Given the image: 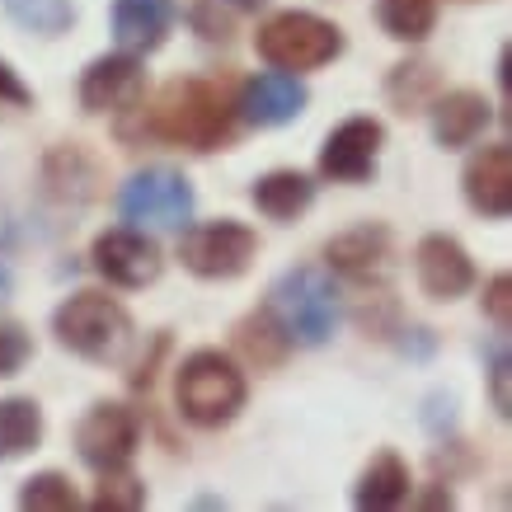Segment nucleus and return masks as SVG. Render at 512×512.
<instances>
[{
    "mask_svg": "<svg viewBox=\"0 0 512 512\" xmlns=\"http://www.w3.org/2000/svg\"><path fill=\"white\" fill-rule=\"evenodd\" d=\"M90 259H94V268L109 282H118V287H151V282L160 278V268H165L160 245L141 231H104L94 240Z\"/></svg>",
    "mask_w": 512,
    "mask_h": 512,
    "instance_id": "9b49d317",
    "label": "nucleus"
},
{
    "mask_svg": "<svg viewBox=\"0 0 512 512\" xmlns=\"http://www.w3.org/2000/svg\"><path fill=\"white\" fill-rule=\"evenodd\" d=\"M52 334L62 348L90 362H118L132 343V315L104 292H76L66 296L52 315Z\"/></svg>",
    "mask_w": 512,
    "mask_h": 512,
    "instance_id": "20e7f679",
    "label": "nucleus"
},
{
    "mask_svg": "<svg viewBox=\"0 0 512 512\" xmlns=\"http://www.w3.org/2000/svg\"><path fill=\"white\" fill-rule=\"evenodd\" d=\"M466 202L484 221H503L512 212V151L508 146H484L475 151L461 174Z\"/></svg>",
    "mask_w": 512,
    "mask_h": 512,
    "instance_id": "4468645a",
    "label": "nucleus"
},
{
    "mask_svg": "<svg viewBox=\"0 0 512 512\" xmlns=\"http://www.w3.org/2000/svg\"><path fill=\"white\" fill-rule=\"evenodd\" d=\"M5 15L15 19L19 29L43 33V38H57L76 24V5L71 0H0Z\"/></svg>",
    "mask_w": 512,
    "mask_h": 512,
    "instance_id": "5701e85b",
    "label": "nucleus"
},
{
    "mask_svg": "<svg viewBox=\"0 0 512 512\" xmlns=\"http://www.w3.org/2000/svg\"><path fill=\"white\" fill-rule=\"evenodd\" d=\"M489 381H494V409H498V419H508V348L503 343H494V353H489Z\"/></svg>",
    "mask_w": 512,
    "mask_h": 512,
    "instance_id": "7c9ffc66",
    "label": "nucleus"
},
{
    "mask_svg": "<svg viewBox=\"0 0 512 512\" xmlns=\"http://www.w3.org/2000/svg\"><path fill=\"white\" fill-rule=\"evenodd\" d=\"M19 508H29V512H76L80 494L62 470H43V475L24 480V489H19Z\"/></svg>",
    "mask_w": 512,
    "mask_h": 512,
    "instance_id": "b1692460",
    "label": "nucleus"
},
{
    "mask_svg": "<svg viewBox=\"0 0 512 512\" xmlns=\"http://www.w3.org/2000/svg\"><path fill=\"white\" fill-rule=\"evenodd\" d=\"M428 118H433L437 146H442V151H461V146H470L484 127L494 123V109H489V99L475 90H451L428 104Z\"/></svg>",
    "mask_w": 512,
    "mask_h": 512,
    "instance_id": "dca6fc26",
    "label": "nucleus"
},
{
    "mask_svg": "<svg viewBox=\"0 0 512 512\" xmlns=\"http://www.w3.org/2000/svg\"><path fill=\"white\" fill-rule=\"evenodd\" d=\"M33 353V339L29 329L19 325V320H0V376H15Z\"/></svg>",
    "mask_w": 512,
    "mask_h": 512,
    "instance_id": "cd10ccee",
    "label": "nucleus"
},
{
    "mask_svg": "<svg viewBox=\"0 0 512 512\" xmlns=\"http://www.w3.org/2000/svg\"><path fill=\"white\" fill-rule=\"evenodd\" d=\"M118 212L137 226H151V231H184L188 217H193V184L179 170H165V165L141 170L118 193Z\"/></svg>",
    "mask_w": 512,
    "mask_h": 512,
    "instance_id": "0eeeda50",
    "label": "nucleus"
},
{
    "mask_svg": "<svg viewBox=\"0 0 512 512\" xmlns=\"http://www.w3.org/2000/svg\"><path fill=\"white\" fill-rule=\"evenodd\" d=\"M249 198L268 221H296L315 202V184L301 170H273L264 179H254Z\"/></svg>",
    "mask_w": 512,
    "mask_h": 512,
    "instance_id": "a211bd4d",
    "label": "nucleus"
},
{
    "mask_svg": "<svg viewBox=\"0 0 512 512\" xmlns=\"http://www.w3.org/2000/svg\"><path fill=\"white\" fill-rule=\"evenodd\" d=\"M508 306H512V278L508 273H494V278L484 282V311H489V320L498 329H508Z\"/></svg>",
    "mask_w": 512,
    "mask_h": 512,
    "instance_id": "c756f323",
    "label": "nucleus"
},
{
    "mask_svg": "<svg viewBox=\"0 0 512 512\" xmlns=\"http://www.w3.org/2000/svg\"><path fill=\"white\" fill-rule=\"evenodd\" d=\"M423 508H451V494H442V489H433V494L423 498Z\"/></svg>",
    "mask_w": 512,
    "mask_h": 512,
    "instance_id": "2f4dec72",
    "label": "nucleus"
},
{
    "mask_svg": "<svg viewBox=\"0 0 512 512\" xmlns=\"http://www.w3.org/2000/svg\"><path fill=\"white\" fill-rule=\"evenodd\" d=\"M170 0H113V38L123 52H156L170 33Z\"/></svg>",
    "mask_w": 512,
    "mask_h": 512,
    "instance_id": "f3484780",
    "label": "nucleus"
},
{
    "mask_svg": "<svg viewBox=\"0 0 512 512\" xmlns=\"http://www.w3.org/2000/svg\"><path fill=\"white\" fill-rule=\"evenodd\" d=\"M437 90V76H433V66L428 62H404L390 71L386 80V94H390V104L400 113H414L428 104V94Z\"/></svg>",
    "mask_w": 512,
    "mask_h": 512,
    "instance_id": "a878e982",
    "label": "nucleus"
},
{
    "mask_svg": "<svg viewBox=\"0 0 512 512\" xmlns=\"http://www.w3.org/2000/svg\"><path fill=\"white\" fill-rule=\"evenodd\" d=\"M137 437H141V423L137 414L127 409V404H94L90 414L80 419L76 428V451L80 461L90 470H123L132 461V451H137Z\"/></svg>",
    "mask_w": 512,
    "mask_h": 512,
    "instance_id": "6e6552de",
    "label": "nucleus"
},
{
    "mask_svg": "<svg viewBox=\"0 0 512 512\" xmlns=\"http://www.w3.org/2000/svg\"><path fill=\"white\" fill-rule=\"evenodd\" d=\"M264 0H198L193 5V29L207 38V43H226L235 29V19L254 15Z\"/></svg>",
    "mask_w": 512,
    "mask_h": 512,
    "instance_id": "393cba45",
    "label": "nucleus"
},
{
    "mask_svg": "<svg viewBox=\"0 0 512 512\" xmlns=\"http://www.w3.org/2000/svg\"><path fill=\"white\" fill-rule=\"evenodd\" d=\"M146 503V484L137 475H127L123 470H104V484H99V494L90 498L94 512H137Z\"/></svg>",
    "mask_w": 512,
    "mask_h": 512,
    "instance_id": "bb28decb",
    "label": "nucleus"
},
{
    "mask_svg": "<svg viewBox=\"0 0 512 512\" xmlns=\"http://www.w3.org/2000/svg\"><path fill=\"white\" fill-rule=\"evenodd\" d=\"M254 47L278 71H320L343 52V33L339 24H329L311 10H282L268 24H259Z\"/></svg>",
    "mask_w": 512,
    "mask_h": 512,
    "instance_id": "39448f33",
    "label": "nucleus"
},
{
    "mask_svg": "<svg viewBox=\"0 0 512 512\" xmlns=\"http://www.w3.org/2000/svg\"><path fill=\"white\" fill-rule=\"evenodd\" d=\"M381 141H386V127L376 118H348L320 146V174L334 184H367L376 174Z\"/></svg>",
    "mask_w": 512,
    "mask_h": 512,
    "instance_id": "9d476101",
    "label": "nucleus"
},
{
    "mask_svg": "<svg viewBox=\"0 0 512 512\" xmlns=\"http://www.w3.org/2000/svg\"><path fill=\"white\" fill-rule=\"evenodd\" d=\"M43 442V409L29 395L0 400V461H15Z\"/></svg>",
    "mask_w": 512,
    "mask_h": 512,
    "instance_id": "412c9836",
    "label": "nucleus"
},
{
    "mask_svg": "<svg viewBox=\"0 0 512 512\" xmlns=\"http://www.w3.org/2000/svg\"><path fill=\"white\" fill-rule=\"evenodd\" d=\"M325 259L334 273L353 282H381L390 273V231L386 226H353L325 245Z\"/></svg>",
    "mask_w": 512,
    "mask_h": 512,
    "instance_id": "2eb2a0df",
    "label": "nucleus"
},
{
    "mask_svg": "<svg viewBox=\"0 0 512 512\" xmlns=\"http://www.w3.org/2000/svg\"><path fill=\"white\" fill-rule=\"evenodd\" d=\"M235 348H240L254 367H278L282 357L292 353V339H287V329L278 325V315L264 306V311L245 315V320L235 325Z\"/></svg>",
    "mask_w": 512,
    "mask_h": 512,
    "instance_id": "aec40b11",
    "label": "nucleus"
},
{
    "mask_svg": "<svg viewBox=\"0 0 512 512\" xmlns=\"http://www.w3.org/2000/svg\"><path fill=\"white\" fill-rule=\"evenodd\" d=\"M414 268H419V287L433 301H456L475 287V264L456 235H423L414 249Z\"/></svg>",
    "mask_w": 512,
    "mask_h": 512,
    "instance_id": "f8f14e48",
    "label": "nucleus"
},
{
    "mask_svg": "<svg viewBox=\"0 0 512 512\" xmlns=\"http://www.w3.org/2000/svg\"><path fill=\"white\" fill-rule=\"evenodd\" d=\"M151 132L170 146L188 151H217L231 137V104L212 80H174L151 109Z\"/></svg>",
    "mask_w": 512,
    "mask_h": 512,
    "instance_id": "f257e3e1",
    "label": "nucleus"
},
{
    "mask_svg": "<svg viewBox=\"0 0 512 512\" xmlns=\"http://www.w3.org/2000/svg\"><path fill=\"white\" fill-rule=\"evenodd\" d=\"M146 94V71L137 52H109L94 57L80 76V109L85 113H127Z\"/></svg>",
    "mask_w": 512,
    "mask_h": 512,
    "instance_id": "1a4fd4ad",
    "label": "nucleus"
},
{
    "mask_svg": "<svg viewBox=\"0 0 512 512\" xmlns=\"http://www.w3.org/2000/svg\"><path fill=\"white\" fill-rule=\"evenodd\" d=\"M404 498H409V466H404L395 451H381L372 466L362 470V480L353 489V503L357 508L386 512V508H400Z\"/></svg>",
    "mask_w": 512,
    "mask_h": 512,
    "instance_id": "6ab92c4d",
    "label": "nucleus"
},
{
    "mask_svg": "<svg viewBox=\"0 0 512 512\" xmlns=\"http://www.w3.org/2000/svg\"><path fill=\"white\" fill-rule=\"evenodd\" d=\"M268 311L278 315V325L287 329V339L301 343V348H320L339 334V292H334V278L325 268L301 264L292 273H282L268 292Z\"/></svg>",
    "mask_w": 512,
    "mask_h": 512,
    "instance_id": "7ed1b4c3",
    "label": "nucleus"
},
{
    "mask_svg": "<svg viewBox=\"0 0 512 512\" xmlns=\"http://www.w3.org/2000/svg\"><path fill=\"white\" fill-rule=\"evenodd\" d=\"M245 372L235 367L221 348H198L184 357L179 381H174V400L193 428H226V423L245 409Z\"/></svg>",
    "mask_w": 512,
    "mask_h": 512,
    "instance_id": "f03ea898",
    "label": "nucleus"
},
{
    "mask_svg": "<svg viewBox=\"0 0 512 512\" xmlns=\"http://www.w3.org/2000/svg\"><path fill=\"white\" fill-rule=\"evenodd\" d=\"M259 254V235L249 231L245 221H202V226H188L184 240H179V259L193 278L202 282H226L240 278Z\"/></svg>",
    "mask_w": 512,
    "mask_h": 512,
    "instance_id": "423d86ee",
    "label": "nucleus"
},
{
    "mask_svg": "<svg viewBox=\"0 0 512 512\" xmlns=\"http://www.w3.org/2000/svg\"><path fill=\"white\" fill-rule=\"evenodd\" d=\"M24 109H33V90L0 62V118H15V113H24Z\"/></svg>",
    "mask_w": 512,
    "mask_h": 512,
    "instance_id": "c85d7f7f",
    "label": "nucleus"
},
{
    "mask_svg": "<svg viewBox=\"0 0 512 512\" xmlns=\"http://www.w3.org/2000/svg\"><path fill=\"white\" fill-rule=\"evenodd\" d=\"M376 19L395 43H423L437 24V0H376Z\"/></svg>",
    "mask_w": 512,
    "mask_h": 512,
    "instance_id": "4be33fe9",
    "label": "nucleus"
},
{
    "mask_svg": "<svg viewBox=\"0 0 512 512\" xmlns=\"http://www.w3.org/2000/svg\"><path fill=\"white\" fill-rule=\"evenodd\" d=\"M306 99L311 94H306L296 71H264V76H254L240 90V113L254 127H282L306 113Z\"/></svg>",
    "mask_w": 512,
    "mask_h": 512,
    "instance_id": "ddd939ff",
    "label": "nucleus"
}]
</instances>
